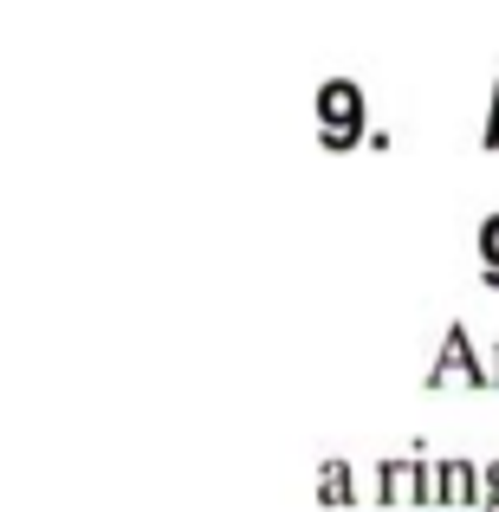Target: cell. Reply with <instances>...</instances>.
<instances>
[{
  "mask_svg": "<svg viewBox=\"0 0 499 512\" xmlns=\"http://www.w3.org/2000/svg\"><path fill=\"white\" fill-rule=\"evenodd\" d=\"M448 383L493 389V363L474 350V338H467V325H454L448 338H441V357H435V370H428V389H448Z\"/></svg>",
  "mask_w": 499,
  "mask_h": 512,
  "instance_id": "1",
  "label": "cell"
},
{
  "mask_svg": "<svg viewBox=\"0 0 499 512\" xmlns=\"http://www.w3.org/2000/svg\"><path fill=\"white\" fill-rule=\"evenodd\" d=\"M370 493L383 506H435V461H383L370 474Z\"/></svg>",
  "mask_w": 499,
  "mask_h": 512,
  "instance_id": "2",
  "label": "cell"
},
{
  "mask_svg": "<svg viewBox=\"0 0 499 512\" xmlns=\"http://www.w3.org/2000/svg\"><path fill=\"white\" fill-rule=\"evenodd\" d=\"M363 91L350 78H325L318 85V130H363Z\"/></svg>",
  "mask_w": 499,
  "mask_h": 512,
  "instance_id": "3",
  "label": "cell"
},
{
  "mask_svg": "<svg viewBox=\"0 0 499 512\" xmlns=\"http://www.w3.org/2000/svg\"><path fill=\"white\" fill-rule=\"evenodd\" d=\"M487 500V474L474 461H435V506H480Z\"/></svg>",
  "mask_w": 499,
  "mask_h": 512,
  "instance_id": "4",
  "label": "cell"
},
{
  "mask_svg": "<svg viewBox=\"0 0 499 512\" xmlns=\"http://www.w3.org/2000/svg\"><path fill=\"white\" fill-rule=\"evenodd\" d=\"M318 500H325V506H350V500H357L350 461H325V467H318Z\"/></svg>",
  "mask_w": 499,
  "mask_h": 512,
  "instance_id": "5",
  "label": "cell"
},
{
  "mask_svg": "<svg viewBox=\"0 0 499 512\" xmlns=\"http://www.w3.org/2000/svg\"><path fill=\"white\" fill-rule=\"evenodd\" d=\"M480 279L499 292V214H493V221H480Z\"/></svg>",
  "mask_w": 499,
  "mask_h": 512,
  "instance_id": "6",
  "label": "cell"
},
{
  "mask_svg": "<svg viewBox=\"0 0 499 512\" xmlns=\"http://www.w3.org/2000/svg\"><path fill=\"white\" fill-rule=\"evenodd\" d=\"M487 150H499V85H493V111H487Z\"/></svg>",
  "mask_w": 499,
  "mask_h": 512,
  "instance_id": "7",
  "label": "cell"
},
{
  "mask_svg": "<svg viewBox=\"0 0 499 512\" xmlns=\"http://www.w3.org/2000/svg\"><path fill=\"white\" fill-rule=\"evenodd\" d=\"M480 474H487V493H499V461H493V467H480Z\"/></svg>",
  "mask_w": 499,
  "mask_h": 512,
  "instance_id": "8",
  "label": "cell"
},
{
  "mask_svg": "<svg viewBox=\"0 0 499 512\" xmlns=\"http://www.w3.org/2000/svg\"><path fill=\"white\" fill-rule=\"evenodd\" d=\"M480 512H499V493H487V500H480Z\"/></svg>",
  "mask_w": 499,
  "mask_h": 512,
  "instance_id": "9",
  "label": "cell"
},
{
  "mask_svg": "<svg viewBox=\"0 0 499 512\" xmlns=\"http://www.w3.org/2000/svg\"><path fill=\"white\" fill-rule=\"evenodd\" d=\"M493 389H499V350H493Z\"/></svg>",
  "mask_w": 499,
  "mask_h": 512,
  "instance_id": "10",
  "label": "cell"
}]
</instances>
